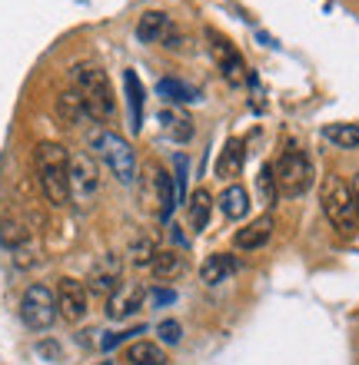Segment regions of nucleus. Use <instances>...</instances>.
Wrapping results in <instances>:
<instances>
[{
	"label": "nucleus",
	"instance_id": "obj_16",
	"mask_svg": "<svg viewBox=\"0 0 359 365\" xmlns=\"http://www.w3.org/2000/svg\"><path fill=\"white\" fill-rule=\"evenodd\" d=\"M220 212H223L230 222H240L250 216V192L243 190L240 182H230L223 192H220V200H216Z\"/></svg>",
	"mask_w": 359,
	"mask_h": 365
},
{
	"label": "nucleus",
	"instance_id": "obj_15",
	"mask_svg": "<svg viewBox=\"0 0 359 365\" xmlns=\"http://www.w3.org/2000/svg\"><path fill=\"white\" fill-rule=\"evenodd\" d=\"M123 362L126 365H166V349L153 339H136L123 349Z\"/></svg>",
	"mask_w": 359,
	"mask_h": 365
},
{
	"label": "nucleus",
	"instance_id": "obj_10",
	"mask_svg": "<svg viewBox=\"0 0 359 365\" xmlns=\"http://www.w3.org/2000/svg\"><path fill=\"white\" fill-rule=\"evenodd\" d=\"M206 37H210V57H213L216 70H220V73H223L230 83H240L243 73H246V63H243L240 50H236L226 37H220L216 30H210Z\"/></svg>",
	"mask_w": 359,
	"mask_h": 365
},
{
	"label": "nucleus",
	"instance_id": "obj_4",
	"mask_svg": "<svg viewBox=\"0 0 359 365\" xmlns=\"http://www.w3.org/2000/svg\"><path fill=\"white\" fill-rule=\"evenodd\" d=\"M90 146H93V153L103 160V166H107L123 186L136 182V153L120 133H113V130H97V133L90 136Z\"/></svg>",
	"mask_w": 359,
	"mask_h": 365
},
{
	"label": "nucleus",
	"instance_id": "obj_13",
	"mask_svg": "<svg viewBox=\"0 0 359 365\" xmlns=\"http://www.w3.org/2000/svg\"><path fill=\"white\" fill-rule=\"evenodd\" d=\"M170 30H173V24H170V17L163 10H146L136 20V40L140 43H163V37Z\"/></svg>",
	"mask_w": 359,
	"mask_h": 365
},
{
	"label": "nucleus",
	"instance_id": "obj_5",
	"mask_svg": "<svg viewBox=\"0 0 359 365\" xmlns=\"http://www.w3.org/2000/svg\"><path fill=\"white\" fill-rule=\"evenodd\" d=\"M273 180L280 196H303L313 182V163L303 150H286V153L273 163Z\"/></svg>",
	"mask_w": 359,
	"mask_h": 365
},
{
	"label": "nucleus",
	"instance_id": "obj_21",
	"mask_svg": "<svg viewBox=\"0 0 359 365\" xmlns=\"http://www.w3.org/2000/svg\"><path fill=\"white\" fill-rule=\"evenodd\" d=\"M160 123H163V133L176 143H186L190 136H193V120L183 113V110H173V106H166L160 110Z\"/></svg>",
	"mask_w": 359,
	"mask_h": 365
},
{
	"label": "nucleus",
	"instance_id": "obj_3",
	"mask_svg": "<svg viewBox=\"0 0 359 365\" xmlns=\"http://www.w3.org/2000/svg\"><path fill=\"white\" fill-rule=\"evenodd\" d=\"M320 202L333 230L340 232L343 240H353L359 232V210H356V200H353L350 182L343 180L340 173H326L320 182Z\"/></svg>",
	"mask_w": 359,
	"mask_h": 365
},
{
	"label": "nucleus",
	"instance_id": "obj_24",
	"mask_svg": "<svg viewBox=\"0 0 359 365\" xmlns=\"http://www.w3.org/2000/svg\"><path fill=\"white\" fill-rule=\"evenodd\" d=\"M243 166V143L240 140H230L220 153V163H216V173L220 176H236Z\"/></svg>",
	"mask_w": 359,
	"mask_h": 365
},
{
	"label": "nucleus",
	"instance_id": "obj_11",
	"mask_svg": "<svg viewBox=\"0 0 359 365\" xmlns=\"http://www.w3.org/2000/svg\"><path fill=\"white\" fill-rule=\"evenodd\" d=\"M143 299H146V289L140 282H120L107 299V316L123 322V319L136 316L140 309H143Z\"/></svg>",
	"mask_w": 359,
	"mask_h": 365
},
{
	"label": "nucleus",
	"instance_id": "obj_17",
	"mask_svg": "<svg viewBox=\"0 0 359 365\" xmlns=\"http://www.w3.org/2000/svg\"><path fill=\"white\" fill-rule=\"evenodd\" d=\"M183 206H186V222H190V230L203 232L206 226H210V216H213V206H216L213 196H210L206 190H193Z\"/></svg>",
	"mask_w": 359,
	"mask_h": 365
},
{
	"label": "nucleus",
	"instance_id": "obj_2",
	"mask_svg": "<svg viewBox=\"0 0 359 365\" xmlns=\"http://www.w3.org/2000/svg\"><path fill=\"white\" fill-rule=\"evenodd\" d=\"M70 80H74V90L87 106V116H93V120H113L117 116V96L110 87L107 70L100 63H77L70 70Z\"/></svg>",
	"mask_w": 359,
	"mask_h": 365
},
{
	"label": "nucleus",
	"instance_id": "obj_23",
	"mask_svg": "<svg viewBox=\"0 0 359 365\" xmlns=\"http://www.w3.org/2000/svg\"><path fill=\"white\" fill-rule=\"evenodd\" d=\"M57 113H60V120H64L67 126L80 123V120L87 116V106H84V100H80V93L74 87L64 90V93L57 96Z\"/></svg>",
	"mask_w": 359,
	"mask_h": 365
},
{
	"label": "nucleus",
	"instance_id": "obj_27",
	"mask_svg": "<svg viewBox=\"0 0 359 365\" xmlns=\"http://www.w3.org/2000/svg\"><path fill=\"white\" fill-rule=\"evenodd\" d=\"M350 190H353V200H356V210H359V173L353 176V182H350Z\"/></svg>",
	"mask_w": 359,
	"mask_h": 365
},
{
	"label": "nucleus",
	"instance_id": "obj_22",
	"mask_svg": "<svg viewBox=\"0 0 359 365\" xmlns=\"http://www.w3.org/2000/svg\"><path fill=\"white\" fill-rule=\"evenodd\" d=\"M323 140L336 150H356L359 146V123H330L323 126Z\"/></svg>",
	"mask_w": 359,
	"mask_h": 365
},
{
	"label": "nucleus",
	"instance_id": "obj_25",
	"mask_svg": "<svg viewBox=\"0 0 359 365\" xmlns=\"http://www.w3.org/2000/svg\"><path fill=\"white\" fill-rule=\"evenodd\" d=\"M256 190H260V202L266 206V210H273L276 206V200H280V190H276V180H273V166H263L260 176H256Z\"/></svg>",
	"mask_w": 359,
	"mask_h": 365
},
{
	"label": "nucleus",
	"instance_id": "obj_26",
	"mask_svg": "<svg viewBox=\"0 0 359 365\" xmlns=\"http://www.w3.org/2000/svg\"><path fill=\"white\" fill-rule=\"evenodd\" d=\"M156 336L163 346H180V339H183V326L176 322V319H163L160 326H156Z\"/></svg>",
	"mask_w": 359,
	"mask_h": 365
},
{
	"label": "nucleus",
	"instance_id": "obj_19",
	"mask_svg": "<svg viewBox=\"0 0 359 365\" xmlns=\"http://www.w3.org/2000/svg\"><path fill=\"white\" fill-rule=\"evenodd\" d=\"M123 87H126V110H130V130L140 133V126H143V83L136 77V70H123Z\"/></svg>",
	"mask_w": 359,
	"mask_h": 365
},
{
	"label": "nucleus",
	"instance_id": "obj_18",
	"mask_svg": "<svg viewBox=\"0 0 359 365\" xmlns=\"http://www.w3.org/2000/svg\"><path fill=\"white\" fill-rule=\"evenodd\" d=\"M233 272H236V259L230 252H213V256H206L203 266H200L203 286H220V282H226Z\"/></svg>",
	"mask_w": 359,
	"mask_h": 365
},
{
	"label": "nucleus",
	"instance_id": "obj_9",
	"mask_svg": "<svg viewBox=\"0 0 359 365\" xmlns=\"http://www.w3.org/2000/svg\"><path fill=\"white\" fill-rule=\"evenodd\" d=\"M54 296H57V316H64L67 322H80V319L87 316L90 296H87V286H84L80 279L64 276L57 282V289H54Z\"/></svg>",
	"mask_w": 359,
	"mask_h": 365
},
{
	"label": "nucleus",
	"instance_id": "obj_8",
	"mask_svg": "<svg viewBox=\"0 0 359 365\" xmlns=\"http://www.w3.org/2000/svg\"><path fill=\"white\" fill-rule=\"evenodd\" d=\"M143 202L160 216V220H166L170 210L176 206L173 176L166 173L160 163H146V170H143Z\"/></svg>",
	"mask_w": 359,
	"mask_h": 365
},
{
	"label": "nucleus",
	"instance_id": "obj_28",
	"mask_svg": "<svg viewBox=\"0 0 359 365\" xmlns=\"http://www.w3.org/2000/svg\"><path fill=\"white\" fill-rule=\"evenodd\" d=\"M103 365H110V362H103Z\"/></svg>",
	"mask_w": 359,
	"mask_h": 365
},
{
	"label": "nucleus",
	"instance_id": "obj_14",
	"mask_svg": "<svg viewBox=\"0 0 359 365\" xmlns=\"http://www.w3.org/2000/svg\"><path fill=\"white\" fill-rule=\"evenodd\" d=\"M186 269H190V262H186L183 252H176V250H163L150 259V276L160 279V282H173V279H180Z\"/></svg>",
	"mask_w": 359,
	"mask_h": 365
},
{
	"label": "nucleus",
	"instance_id": "obj_1",
	"mask_svg": "<svg viewBox=\"0 0 359 365\" xmlns=\"http://www.w3.org/2000/svg\"><path fill=\"white\" fill-rule=\"evenodd\" d=\"M34 163H37V180L40 190L47 196L50 206H67L70 202V153L67 146L54 143V140H44L34 153Z\"/></svg>",
	"mask_w": 359,
	"mask_h": 365
},
{
	"label": "nucleus",
	"instance_id": "obj_20",
	"mask_svg": "<svg viewBox=\"0 0 359 365\" xmlns=\"http://www.w3.org/2000/svg\"><path fill=\"white\" fill-rule=\"evenodd\" d=\"M156 96H163L166 103H196L200 100V90L193 87V83H186V80H176V77H163L160 83H156Z\"/></svg>",
	"mask_w": 359,
	"mask_h": 365
},
{
	"label": "nucleus",
	"instance_id": "obj_6",
	"mask_svg": "<svg viewBox=\"0 0 359 365\" xmlns=\"http://www.w3.org/2000/svg\"><path fill=\"white\" fill-rule=\"evenodd\" d=\"M20 319L34 332H44V329L54 326V319H57V296H54V289L44 286V282H34V286L24 289V296H20Z\"/></svg>",
	"mask_w": 359,
	"mask_h": 365
},
{
	"label": "nucleus",
	"instance_id": "obj_12",
	"mask_svg": "<svg viewBox=\"0 0 359 365\" xmlns=\"http://www.w3.org/2000/svg\"><path fill=\"white\" fill-rule=\"evenodd\" d=\"M273 236V216L266 212V216H260L256 222H246L243 230L233 232V246L243 252H253V250H263L266 242H270Z\"/></svg>",
	"mask_w": 359,
	"mask_h": 365
},
{
	"label": "nucleus",
	"instance_id": "obj_7",
	"mask_svg": "<svg viewBox=\"0 0 359 365\" xmlns=\"http://www.w3.org/2000/svg\"><path fill=\"white\" fill-rule=\"evenodd\" d=\"M100 192V166L90 153H70V200L80 210L93 206Z\"/></svg>",
	"mask_w": 359,
	"mask_h": 365
}]
</instances>
